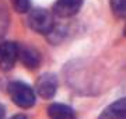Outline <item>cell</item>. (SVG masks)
Returning <instances> with one entry per match:
<instances>
[{"mask_svg":"<svg viewBox=\"0 0 126 119\" xmlns=\"http://www.w3.org/2000/svg\"><path fill=\"white\" fill-rule=\"evenodd\" d=\"M7 92H9L11 101L18 108L30 109L36 102V94L34 91V88L30 84L20 81V80L10 81L7 86Z\"/></svg>","mask_w":126,"mask_h":119,"instance_id":"obj_1","label":"cell"},{"mask_svg":"<svg viewBox=\"0 0 126 119\" xmlns=\"http://www.w3.org/2000/svg\"><path fill=\"white\" fill-rule=\"evenodd\" d=\"M98 119H126V98H119L109 104L99 114Z\"/></svg>","mask_w":126,"mask_h":119,"instance_id":"obj_7","label":"cell"},{"mask_svg":"<svg viewBox=\"0 0 126 119\" xmlns=\"http://www.w3.org/2000/svg\"><path fill=\"white\" fill-rule=\"evenodd\" d=\"M111 11L118 18H125L126 17V0H109Z\"/></svg>","mask_w":126,"mask_h":119,"instance_id":"obj_10","label":"cell"},{"mask_svg":"<svg viewBox=\"0 0 126 119\" xmlns=\"http://www.w3.org/2000/svg\"><path fill=\"white\" fill-rule=\"evenodd\" d=\"M58 77L55 73H44L36 78L35 83V94L42 98V100H52L56 95L58 91Z\"/></svg>","mask_w":126,"mask_h":119,"instance_id":"obj_3","label":"cell"},{"mask_svg":"<svg viewBox=\"0 0 126 119\" xmlns=\"http://www.w3.org/2000/svg\"><path fill=\"white\" fill-rule=\"evenodd\" d=\"M10 119H28L27 115H23V114H17V115H14V116H11Z\"/></svg>","mask_w":126,"mask_h":119,"instance_id":"obj_14","label":"cell"},{"mask_svg":"<svg viewBox=\"0 0 126 119\" xmlns=\"http://www.w3.org/2000/svg\"><path fill=\"white\" fill-rule=\"evenodd\" d=\"M27 24L34 32H38L41 35H48L55 25V17L49 10L35 7L28 11Z\"/></svg>","mask_w":126,"mask_h":119,"instance_id":"obj_2","label":"cell"},{"mask_svg":"<svg viewBox=\"0 0 126 119\" xmlns=\"http://www.w3.org/2000/svg\"><path fill=\"white\" fill-rule=\"evenodd\" d=\"M18 60L28 70H36L42 63V55L35 46L18 44Z\"/></svg>","mask_w":126,"mask_h":119,"instance_id":"obj_5","label":"cell"},{"mask_svg":"<svg viewBox=\"0 0 126 119\" xmlns=\"http://www.w3.org/2000/svg\"><path fill=\"white\" fill-rule=\"evenodd\" d=\"M18 60V44L4 41L0 44V70L10 72Z\"/></svg>","mask_w":126,"mask_h":119,"instance_id":"obj_4","label":"cell"},{"mask_svg":"<svg viewBox=\"0 0 126 119\" xmlns=\"http://www.w3.org/2000/svg\"><path fill=\"white\" fill-rule=\"evenodd\" d=\"M7 24H9V20H7V14H6V11H0V35L6 31Z\"/></svg>","mask_w":126,"mask_h":119,"instance_id":"obj_12","label":"cell"},{"mask_svg":"<svg viewBox=\"0 0 126 119\" xmlns=\"http://www.w3.org/2000/svg\"><path fill=\"white\" fill-rule=\"evenodd\" d=\"M84 0H56L53 4V13L60 18H69L79 14Z\"/></svg>","mask_w":126,"mask_h":119,"instance_id":"obj_6","label":"cell"},{"mask_svg":"<svg viewBox=\"0 0 126 119\" xmlns=\"http://www.w3.org/2000/svg\"><path fill=\"white\" fill-rule=\"evenodd\" d=\"M16 13L25 14L31 10V0H10Z\"/></svg>","mask_w":126,"mask_h":119,"instance_id":"obj_11","label":"cell"},{"mask_svg":"<svg viewBox=\"0 0 126 119\" xmlns=\"http://www.w3.org/2000/svg\"><path fill=\"white\" fill-rule=\"evenodd\" d=\"M48 116L50 119H77L76 111L62 102L50 104L48 106Z\"/></svg>","mask_w":126,"mask_h":119,"instance_id":"obj_8","label":"cell"},{"mask_svg":"<svg viewBox=\"0 0 126 119\" xmlns=\"http://www.w3.org/2000/svg\"><path fill=\"white\" fill-rule=\"evenodd\" d=\"M6 118V108L3 104H0V119H4Z\"/></svg>","mask_w":126,"mask_h":119,"instance_id":"obj_13","label":"cell"},{"mask_svg":"<svg viewBox=\"0 0 126 119\" xmlns=\"http://www.w3.org/2000/svg\"><path fill=\"white\" fill-rule=\"evenodd\" d=\"M66 35H67L66 28L63 27L62 24H56V23H55L53 28L50 30V32L48 34V35H45V37L48 38V41H49L50 44L58 45V44H60V42L66 38Z\"/></svg>","mask_w":126,"mask_h":119,"instance_id":"obj_9","label":"cell"}]
</instances>
